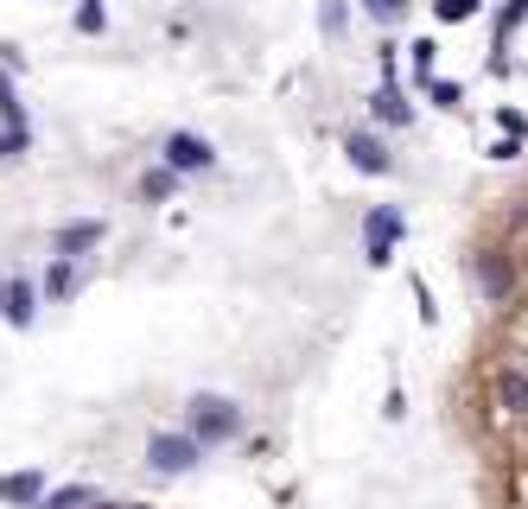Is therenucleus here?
<instances>
[{
    "instance_id": "obj_21",
    "label": "nucleus",
    "mask_w": 528,
    "mask_h": 509,
    "mask_svg": "<svg viewBox=\"0 0 528 509\" xmlns=\"http://www.w3.org/2000/svg\"><path fill=\"white\" fill-rule=\"evenodd\" d=\"M319 26L331 32V39H344V26H350V7H344V0H325V7H319Z\"/></svg>"
},
{
    "instance_id": "obj_22",
    "label": "nucleus",
    "mask_w": 528,
    "mask_h": 509,
    "mask_svg": "<svg viewBox=\"0 0 528 509\" xmlns=\"http://www.w3.org/2000/svg\"><path fill=\"white\" fill-rule=\"evenodd\" d=\"M32 147V128H0V160H20Z\"/></svg>"
},
{
    "instance_id": "obj_5",
    "label": "nucleus",
    "mask_w": 528,
    "mask_h": 509,
    "mask_svg": "<svg viewBox=\"0 0 528 509\" xmlns=\"http://www.w3.org/2000/svg\"><path fill=\"white\" fill-rule=\"evenodd\" d=\"M344 153H350V166H357L363 179H389V172H395V153H389V140H382L376 128H350Z\"/></svg>"
},
{
    "instance_id": "obj_24",
    "label": "nucleus",
    "mask_w": 528,
    "mask_h": 509,
    "mask_svg": "<svg viewBox=\"0 0 528 509\" xmlns=\"http://www.w3.org/2000/svg\"><path fill=\"white\" fill-rule=\"evenodd\" d=\"M497 128L503 134H528V115L522 109H497Z\"/></svg>"
},
{
    "instance_id": "obj_23",
    "label": "nucleus",
    "mask_w": 528,
    "mask_h": 509,
    "mask_svg": "<svg viewBox=\"0 0 528 509\" xmlns=\"http://www.w3.org/2000/svg\"><path fill=\"white\" fill-rule=\"evenodd\" d=\"M516 153H522V134H503V140H490V160H497V166H509Z\"/></svg>"
},
{
    "instance_id": "obj_13",
    "label": "nucleus",
    "mask_w": 528,
    "mask_h": 509,
    "mask_svg": "<svg viewBox=\"0 0 528 509\" xmlns=\"http://www.w3.org/2000/svg\"><path fill=\"white\" fill-rule=\"evenodd\" d=\"M172 191H179V172H172V166H147V172H140V198H147V204H166Z\"/></svg>"
},
{
    "instance_id": "obj_1",
    "label": "nucleus",
    "mask_w": 528,
    "mask_h": 509,
    "mask_svg": "<svg viewBox=\"0 0 528 509\" xmlns=\"http://www.w3.org/2000/svg\"><path fill=\"white\" fill-rule=\"evenodd\" d=\"M242 427H249V414H242V401H230V395H191L185 401V433L204 440V452L242 440Z\"/></svg>"
},
{
    "instance_id": "obj_26",
    "label": "nucleus",
    "mask_w": 528,
    "mask_h": 509,
    "mask_svg": "<svg viewBox=\"0 0 528 509\" xmlns=\"http://www.w3.org/2000/svg\"><path fill=\"white\" fill-rule=\"evenodd\" d=\"M522 13H528V0H522Z\"/></svg>"
},
{
    "instance_id": "obj_4",
    "label": "nucleus",
    "mask_w": 528,
    "mask_h": 509,
    "mask_svg": "<svg viewBox=\"0 0 528 509\" xmlns=\"http://www.w3.org/2000/svg\"><path fill=\"white\" fill-rule=\"evenodd\" d=\"M160 166H172L179 179H191V172H210V166H217V147H210L204 134H191V128H172L160 140Z\"/></svg>"
},
{
    "instance_id": "obj_19",
    "label": "nucleus",
    "mask_w": 528,
    "mask_h": 509,
    "mask_svg": "<svg viewBox=\"0 0 528 509\" xmlns=\"http://www.w3.org/2000/svg\"><path fill=\"white\" fill-rule=\"evenodd\" d=\"M420 90L433 96V109H459V102H465V90H459V83H452V77H427V83H420Z\"/></svg>"
},
{
    "instance_id": "obj_17",
    "label": "nucleus",
    "mask_w": 528,
    "mask_h": 509,
    "mask_svg": "<svg viewBox=\"0 0 528 509\" xmlns=\"http://www.w3.org/2000/svg\"><path fill=\"white\" fill-rule=\"evenodd\" d=\"M0 121H7V128H26V109H20V96H13V70H0Z\"/></svg>"
},
{
    "instance_id": "obj_7",
    "label": "nucleus",
    "mask_w": 528,
    "mask_h": 509,
    "mask_svg": "<svg viewBox=\"0 0 528 509\" xmlns=\"http://www.w3.org/2000/svg\"><path fill=\"white\" fill-rule=\"evenodd\" d=\"M0 319H7V325H32V319H39V287H32V280L26 274H13V280H0Z\"/></svg>"
},
{
    "instance_id": "obj_18",
    "label": "nucleus",
    "mask_w": 528,
    "mask_h": 509,
    "mask_svg": "<svg viewBox=\"0 0 528 509\" xmlns=\"http://www.w3.org/2000/svg\"><path fill=\"white\" fill-rule=\"evenodd\" d=\"M408 58H414V83H427L433 70H439V45H433V39H414Z\"/></svg>"
},
{
    "instance_id": "obj_20",
    "label": "nucleus",
    "mask_w": 528,
    "mask_h": 509,
    "mask_svg": "<svg viewBox=\"0 0 528 509\" xmlns=\"http://www.w3.org/2000/svg\"><path fill=\"white\" fill-rule=\"evenodd\" d=\"M102 26H109V13H102V0H77V32H90V39H96Z\"/></svg>"
},
{
    "instance_id": "obj_3",
    "label": "nucleus",
    "mask_w": 528,
    "mask_h": 509,
    "mask_svg": "<svg viewBox=\"0 0 528 509\" xmlns=\"http://www.w3.org/2000/svg\"><path fill=\"white\" fill-rule=\"evenodd\" d=\"M147 465L160 471V478H185V471H198L204 465V440H191V433L179 427V433H153L147 440Z\"/></svg>"
},
{
    "instance_id": "obj_2",
    "label": "nucleus",
    "mask_w": 528,
    "mask_h": 509,
    "mask_svg": "<svg viewBox=\"0 0 528 509\" xmlns=\"http://www.w3.org/2000/svg\"><path fill=\"white\" fill-rule=\"evenodd\" d=\"M401 236H408V217H401L395 204H376L363 217V261H369V268H389L395 249H401Z\"/></svg>"
},
{
    "instance_id": "obj_12",
    "label": "nucleus",
    "mask_w": 528,
    "mask_h": 509,
    "mask_svg": "<svg viewBox=\"0 0 528 509\" xmlns=\"http://www.w3.org/2000/svg\"><path fill=\"white\" fill-rule=\"evenodd\" d=\"M39 293H45V300H70V293H77V261H70V255H51Z\"/></svg>"
},
{
    "instance_id": "obj_16",
    "label": "nucleus",
    "mask_w": 528,
    "mask_h": 509,
    "mask_svg": "<svg viewBox=\"0 0 528 509\" xmlns=\"http://www.w3.org/2000/svg\"><path fill=\"white\" fill-rule=\"evenodd\" d=\"M357 7H363L376 26H401V20H408V7H414V0H357Z\"/></svg>"
},
{
    "instance_id": "obj_10",
    "label": "nucleus",
    "mask_w": 528,
    "mask_h": 509,
    "mask_svg": "<svg viewBox=\"0 0 528 509\" xmlns=\"http://www.w3.org/2000/svg\"><path fill=\"white\" fill-rule=\"evenodd\" d=\"M0 503L7 509H39L45 503V478L39 471H7V478H0Z\"/></svg>"
},
{
    "instance_id": "obj_25",
    "label": "nucleus",
    "mask_w": 528,
    "mask_h": 509,
    "mask_svg": "<svg viewBox=\"0 0 528 509\" xmlns=\"http://www.w3.org/2000/svg\"><path fill=\"white\" fill-rule=\"evenodd\" d=\"M90 509H128V503H102V497H96V503H90Z\"/></svg>"
},
{
    "instance_id": "obj_6",
    "label": "nucleus",
    "mask_w": 528,
    "mask_h": 509,
    "mask_svg": "<svg viewBox=\"0 0 528 509\" xmlns=\"http://www.w3.org/2000/svg\"><path fill=\"white\" fill-rule=\"evenodd\" d=\"M471 280H478L484 306H503L509 293H516V261H509L503 249H484L478 261H471Z\"/></svg>"
},
{
    "instance_id": "obj_15",
    "label": "nucleus",
    "mask_w": 528,
    "mask_h": 509,
    "mask_svg": "<svg viewBox=\"0 0 528 509\" xmlns=\"http://www.w3.org/2000/svg\"><path fill=\"white\" fill-rule=\"evenodd\" d=\"M96 503V490L90 484H64V490H45V503L39 509H90Z\"/></svg>"
},
{
    "instance_id": "obj_8",
    "label": "nucleus",
    "mask_w": 528,
    "mask_h": 509,
    "mask_svg": "<svg viewBox=\"0 0 528 509\" xmlns=\"http://www.w3.org/2000/svg\"><path fill=\"white\" fill-rule=\"evenodd\" d=\"M369 115H376L382 128H414V102H408V90H401V83H376Z\"/></svg>"
},
{
    "instance_id": "obj_11",
    "label": "nucleus",
    "mask_w": 528,
    "mask_h": 509,
    "mask_svg": "<svg viewBox=\"0 0 528 509\" xmlns=\"http://www.w3.org/2000/svg\"><path fill=\"white\" fill-rule=\"evenodd\" d=\"M497 408L503 414H528V370L522 363H509V370L497 376Z\"/></svg>"
},
{
    "instance_id": "obj_9",
    "label": "nucleus",
    "mask_w": 528,
    "mask_h": 509,
    "mask_svg": "<svg viewBox=\"0 0 528 509\" xmlns=\"http://www.w3.org/2000/svg\"><path fill=\"white\" fill-rule=\"evenodd\" d=\"M102 236H109V223H96V217H83V223H58V230H51V249L77 261V255H90Z\"/></svg>"
},
{
    "instance_id": "obj_14",
    "label": "nucleus",
    "mask_w": 528,
    "mask_h": 509,
    "mask_svg": "<svg viewBox=\"0 0 528 509\" xmlns=\"http://www.w3.org/2000/svg\"><path fill=\"white\" fill-rule=\"evenodd\" d=\"M484 7H497V0H433V20L439 26H465V20H478Z\"/></svg>"
}]
</instances>
